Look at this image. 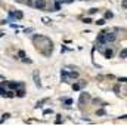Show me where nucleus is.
Listing matches in <instances>:
<instances>
[{"label": "nucleus", "instance_id": "obj_4", "mask_svg": "<svg viewBox=\"0 0 127 126\" xmlns=\"http://www.w3.org/2000/svg\"><path fill=\"white\" fill-rule=\"evenodd\" d=\"M24 85L22 83H16V82H9L7 83V88H10V89H18V88H22Z\"/></svg>", "mask_w": 127, "mask_h": 126}, {"label": "nucleus", "instance_id": "obj_6", "mask_svg": "<svg viewBox=\"0 0 127 126\" xmlns=\"http://www.w3.org/2000/svg\"><path fill=\"white\" fill-rule=\"evenodd\" d=\"M10 16H12V18H16V19H22V16H24V15H22V12H21V10H16V12H12V13H10Z\"/></svg>", "mask_w": 127, "mask_h": 126}, {"label": "nucleus", "instance_id": "obj_1", "mask_svg": "<svg viewBox=\"0 0 127 126\" xmlns=\"http://www.w3.org/2000/svg\"><path fill=\"white\" fill-rule=\"evenodd\" d=\"M32 42H34V45L37 46V49H38V48H40V49H41V48H47V49L52 51V46H53V45H52V42H50L47 37H44V36H34V37H32Z\"/></svg>", "mask_w": 127, "mask_h": 126}, {"label": "nucleus", "instance_id": "obj_11", "mask_svg": "<svg viewBox=\"0 0 127 126\" xmlns=\"http://www.w3.org/2000/svg\"><path fill=\"white\" fill-rule=\"evenodd\" d=\"M34 82H35V85H37L38 88L41 86V83H40V79H38V74H37V73H34Z\"/></svg>", "mask_w": 127, "mask_h": 126}, {"label": "nucleus", "instance_id": "obj_15", "mask_svg": "<svg viewBox=\"0 0 127 126\" xmlns=\"http://www.w3.org/2000/svg\"><path fill=\"white\" fill-rule=\"evenodd\" d=\"M64 102H65L66 105H71V104H72V99H71V98H66V99H64Z\"/></svg>", "mask_w": 127, "mask_h": 126}, {"label": "nucleus", "instance_id": "obj_20", "mask_svg": "<svg viewBox=\"0 0 127 126\" xmlns=\"http://www.w3.org/2000/svg\"><path fill=\"white\" fill-rule=\"evenodd\" d=\"M6 96H9V98H12V96H15V95H13V92H10V91H9V92L6 94Z\"/></svg>", "mask_w": 127, "mask_h": 126}, {"label": "nucleus", "instance_id": "obj_22", "mask_svg": "<svg viewBox=\"0 0 127 126\" xmlns=\"http://www.w3.org/2000/svg\"><path fill=\"white\" fill-rule=\"evenodd\" d=\"M19 57L24 58V57H25V52H24V51H19Z\"/></svg>", "mask_w": 127, "mask_h": 126}, {"label": "nucleus", "instance_id": "obj_10", "mask_svg": "<svg viewBox=\"0 0 127 126\" xmlns=\"http://www.w3.org/2000/svg\"><path fill=\"white\" fill-rule=\"evenodd\" d=\"M112 54H114V52H112V49H106V51L103 52L105 58H111V57H112Z\"/></svg>", "mask_w": 127, "mask_h": 126}, {"label": "nucleus", "instance_id": "obj_21", "mask_svg": "<svg viewBox=\"0 0 127 126\" xmlns=\"http://www.w3.org/2000/svg\"><path fill=\"white\" fill-rule=\"evenodd\" d=\"M55 9L59 10V9H61V4H59V3H55Z\"/></svg>", "mask_w": 127, "mask_h": 126}, {"label": "nucleus", "instance_id": "obj_3", "mask_svg": "<svg viewBox=\"0 0 127 126\" xmlns=\"http://www.w3.org/2000/svg\"><path fill=\"white\" fill-rule=\"evenodd\" d=\"M115 39H117L115 34H112V33H105V40H106V43H112V42H115Z\"/></svg>", "mask_w": 127, "mask_h": 126}, {"label": "nucleus", "instance_id": "obj_7", "mask_svg": "<svg viewBox=\"0 0 127 126\" xmlns=\"http://www.w3.org/2000/svg\"><path fill=\"white\" fill-rule=\"evenodd\" d=\"M86 86V82H81V83H75V85H72V89L74 91H80L81 88H84Z\"/></svg>", "mask_w": 127, "mask_h": 126}, {"label": "nucleus", "instance_id": "obj_2", "mask_svg": "<svg viewBox=\"0 0 127 126\" xmlns=\"http://www.w3.org/2000/svg\"><path fill=\"white\" fill-rule=\"evenodd\" d=\"M32 6L41 10V9H46V7H47V1H46V0H35V1L32 3Z\"/></svg>", "mask_w": 127, "mask_h": 126}, {"label": "nucleus", "instance_id": "obj_12", "mask_svg": "<svg viewBox=\"0 0 127 126\" xmlns=\"http://www.w3.org/2000/svg\"><path fill=\"white\" fill-rule=\"evenodd\" d=\"M16 96H19V98H22V96H25V91L21 88V89H18L16 91Z\"/></svg>", "mask_w": 127, "mask_h": 126}, {"label": "nucleus", "instance_id": "obj_18", "mask_svg": "<svg viewBox=\"0 0 127 126\" xmlns=\"http://www.w3.org/2000/svg\"><path fill=\"white\" fill-rule=\"evenodd\" d=\"M9 117H10V114H3V119L0 120V123H1L3 120H6V119H9Z\"/></svg>", "mask_w": 127, "mask_h": 126}, {"label": "nucleus", "instance_id": "obj_14", "mask_svg": "<svg viewBox=\"0 0 127 126\" xmlns=\"http://www.w3.org/2000/svg\"><path fill=\"white\" fill-rule=\"evenodd\" d=\"M68 76L72 77V79H77V77H78V73H77V71H71V73H68Z\"/></svg>", "mask_w": 127, "mask_h": 126}, {"label": "nucleus", "instance_id": "obj_16", "mask_svg": "<svg viewBox=\"0 0 127 126\" xmlns=\"http://www.w3.org/2000/svg\"><path fill=\"white\" fill-rule=\"evenodd\" d=\"M112 16H114L112 12H106V13H105V18H112Z\"/></svg>", "mask_w": 127, "mask_h": 126}, {"label": "nucleus", "instance_id": "obj_13", "mask_svg": "<svg viewBox=\"0 0 127 126\" xmlns=\"http://www.w3.org/2000/svg\"><path fill=\"white\" fill-rule=\"evenodd\" d=\"M126 55H127V49L124 48V49L120 52V58H121V60H126Z\"/></svg>", "mask_w": 127, "mask_h": 126}, {"label": "nucleus", "instance_id": "obj_19", "mask_svg": "<svg viewBox=\"0 0 127 126\" xmlns=\"http://www.w3.org/2000/svg\"><path fill=\"white\" fill-rule=\"evenodd\" d=\"M22 61H24V63H28V64H31V60H28V58H25V57L22 58Z\"/></svg>", "mask_w": 127, "mask_h": 126}, {"label": "nucleus", "instance_id": "obj_5", "mask_svg": "<svg viewBox=\"0 0 127 126\" xmlns=\"http://www.w3.org/2000/svg\"><path fill=\"white\" fill-rule=\"evenodd\" d=\"M97 43H100V45H105V43H106V40H105V33H99V34H97Z\"/></svg>", "mask_w": 127, "mask_h": 126}, {"label": "nucleus", "instance_id": "obj_9", "mask_svg": "<svg viewBox=\"0 0 127 126\" xmlns=\"http://www.w3.org/2000/svg\"><path fill=\"white\" fill-rule=\"evenodd\" d=\"M6 94H7V91L4 89L3 83H0V96H6Z\"/></svg>", "mask_w": 127, "mask_h": 126}, {"label": "nucleus", "instance_id": "obj_17", "mask_svg": "<svg viewBox=\"0 0 127 126\" xmlns=\"http://www.w3.org/2000/svg\"><path fill=\"white\" fill-rule=\"evenodd\" d=\"M96 24L97 25H103L105 24V19H99V21H96Z\"/></svg>", "mask_w": 127, "mask_h": 126}, {"label": "nucleus", "instance_id": "obj_8", "mask_svg": "<svg viewBox=\"0 0 127 126\" xmlns=\"http://www.w3.org/2000/svg\"><path fill=\"white\" fill-rule=\"evenodd\" d=\"M90 96H89V94H81V96H80V104H83L84 101H87Z\"/></svg>", "mask_w": 127, "mask_h": 126}]
</instances>
